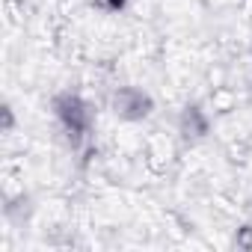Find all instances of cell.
Returning a JSON list of instances; mask_svg holds the SVG:
<instances>
[{"instance_id":"obj_1","label":"cell","mask_w":252,"mask_h":252,"mask_svg":"<svg viewBox=\"0 0 252 252\" xmlns=\"http://www.w3.org/2000/svg\"><path fill=\"white\" fill-rule=\"evenodd\" d=\"M51 116L57 122V128L63 131L68 149L83 152L92 143V128H95V110L92 104L74 92V89H60L51 98Z\"/></svg>"},{"instance_id":"obj_5","label":"cell","mask_w":252,"mask_h":252,"mask_svg":"<svg viewBox=\"0 0 252 252\" xmlns=\"http://www.w3.org/2000/svg\"><path fill=\"white\" fill-rule=\"evenodd\" d=\"M234 243H237L240 249H252V225H243V228H237V237H234Z\"/></svg>"},{"instance_id":"obj_3","label":"cell","mask_w":252,"mask_h":252,"mask_svg":"<svg viewBox=\"0 0 252 252\" xmlns=\"http://www.w3.org/2000/svg\"><path fill=\"white\" fill-rule=\"evenodd\" d=\"M178 134H181V140L184 143H190V146H196V143H202L208 134H211V116H208V110L202 107V104H187L181 113H178Z\"/></svg>"},{"instance_id":"obj_4","label":"cell","mask_w":252,"mask_h":252,"mask_svg":"<svg viewBox=\"0 0 252 252\" xmlns=\"http://www.w3.org/2000/svg\"><path fill=\"white\" fill-rule=\"evenodd\" d=\"M128 3H131V0H95V6H98L101 12H107V15L125 12V9H128Z\"/></svg>"},{"instance_id":"obj_2","label":"cell","mask_w":252,"mask_h":252,"mask_svg":"<svg viewBox=\"0 0 252 252\" xmlns=\"http://www.w3.org/2000/svg\"><path fill=\"white\" fill-rule=\"evenodd\" d=\"M110 113L125 125H140L155 113V98L137 83H125L110 92Z\"/></svg>"}]
</instances>
